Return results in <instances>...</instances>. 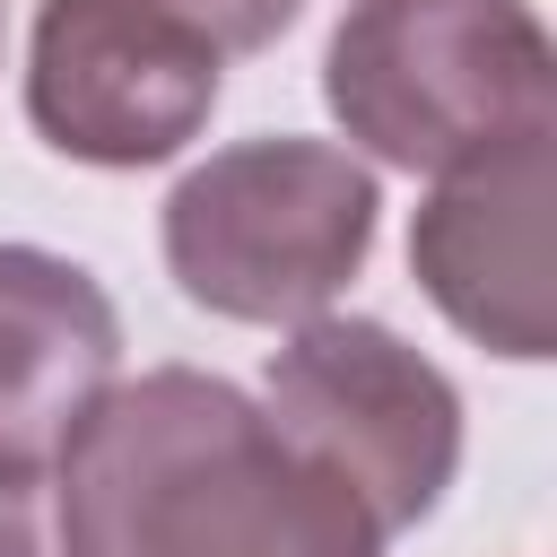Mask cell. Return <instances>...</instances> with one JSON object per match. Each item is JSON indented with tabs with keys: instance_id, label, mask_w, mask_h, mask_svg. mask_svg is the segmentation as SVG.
I'll return each instance as SVG.
<instances>
[{
	"instance_id": "5",
	"label": "cell",
	"mask_w": 557,
	"mask_h": 557,
	"mask_svg": "<svg viewBox=\"0 0 557 557\" xmlns=\"http://www.w3.org/2000/svg\"><path fill=\"white\" fill-rule=\"evenodd\" d=\"M226 87V52L157 0H35L26 122L52 157L139 174L183 157Z\"/></svg>"
},
{
	"instance_id": "6",
	"label": "cell",
	"mask_w": 557,
	"mask_h": 557,
	"mask_svg": "<svg viewBox=\"0 0 557 557\" xmlns=\"http://www.w3.org/2000/svg\"><path fill=\"white\" fill-rule=\"evenodd\" d=\"M548 209H557V131H531V139L444 165L409 218V278L470 348L505 366L557 357Z\"/></svg>"
},
{
	"instance_id": "3",
	"label": "cell",
	"mask_w": 557,
	"mask_h": 557,
	"mask_svg": "<svg viewBox=\"0 0 557 557\" xmlns=\"http://www.w3.org/2000/svg\"><path fill=\"white\" fill-rule=\"evenodd\" d=\"M374 226H383V191L366 157H348L339 139L261 131L200 157L165 191L157 252L200 313L278 331L331 313V296L366 270Z\"/></svg>"
},
{
	"instance_id": "7",
	"label": "cell",
	"mask_w": 557,
	"mask_h": 557,
	"mask_svg": "<svg viewBox=\"0 0 557 557\" xmlns=\"http://www.w3.org/2000/svg\"><path fill=\"white\" fill-rule=\"evenodd\" d=\"M122 383V313L70 252L0 244V487H52L78 418Z\"/></svg>"
},
{
	"instance_id": "2",
	"label": "cell",
	"mask_w": 557,
	"mask_h": 557,
	"mask_svg": "<svg viewBox=\"0 0 557 557\" xmlns=\"http://www.w3.org/2000/svg\"><path fill=\"white\" fill-rule=\"evenodd\" d=\"M322 104L374 165L444 174L557 131V44L531 0H348L322 44Z\"/></svg>"
},
{
	"instance_id": "10",
	"label": "cell",
	"mask_w": 557,
	"mask_h": 557,
	"mask_svg": "<svg viewBox=\"0 0 557 557\" xmlns=\"http://www.w3.org/2000/svg\"><path fill=\"white\" fill-rule=\"evenodd\" d=\"M0 44H9V0H0Z\"/></svg>"
},
{
	"instance_id": "9",
	"label": "cell",
	"mask_w": 557,
	"mask_h": 557,
	"mask_svg": "<svg viewBox=\"0 0 557 557\" xmlns=\"http://www.w3.org/2000/svg\"><path fill=\"white\" fill-rule=\"evenodd\" d=\"M0 557H61L44 487H0Z\"/></svg>"
},
{
	"instance_id": "8",
	"label": "cell",
	"mask_w": 557,
	"mask_h": 557,
	"mask_svg": "<svg viewBox=\"0 0 557 557\" xmlns=\"http://www.w3.org/2000/svg\"><path fill=\"white\" fill-rule=\"evenodd\" d=\"M157 9H174L183 26H200L218 52H270L305 17V0H157Z\"/></svg>"
},
{
	"instance_id": "4",
	"label": "cell",
	"mask_w": 557,
	"mask_h": 557,
	"mask_svg": "<svg viewBox=\"0 0 557 557\" xmlns=\"http://www.w3.org/2000/svg\"><path fill=\"white\" fill-rule=\"evenodd\" d=\"M261 409L313 453L383 540L418 531L461 470V392L374 313H305L261 366Z\"/></svg>"
},
{
	"instance_id": "1",
	"label": "cell",
	"mask_w": 557,
	"mask_h": 557,
	"mask_svg": "<svg viewBox=\"0 0 557 557\" xmlns=\"http://www.w3.org/2000/svg\"><path fill=\"white\" fill-rule=\"evenodd\" d=\"M61 557H383L374 513L200 366L113 383L52 461Z\"/></svg>"
}]
</instances>
